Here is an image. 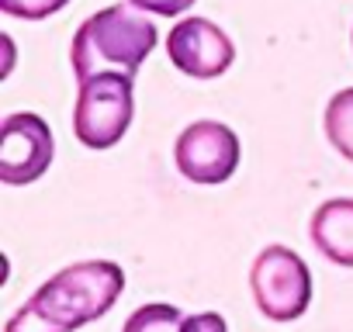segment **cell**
<instances>
[{"label": "cell", "instance_id": "obj_10", "mask_svg": "<svg viewBox=\"0 0 353 332\" xmlns=\"http://www.w3.org/2000/svg\"><path fill=\"white\" fill-rule=\"evenodd\" d=\"M184 318H188V315H184L181 308H176V304L149 301V304L135 308V311L125 318L121 332H181Z\"/></svg>", "mask_w": 353, "mask_h": 332}, {"label": "cell", "instance_id": "obj_13", "mask_svg": "<svg viewBox=\"0 0 353 332\" xmlns=\"http://www.w3.org/2000/svg\"><path fill=\"white\" fill-rule=\"evenodd\" d=\"M181 332H229L225 329V318L219 311H198V315H188Z\"/></svg>", "mask_w": 353, "mask_h": 332}, {"label": "cell", "instance_id": "obj_6", "mask_svg": "<svg viewBox=\"0 0 353 332\" xmlns=\"http://www.w3.org/2000/svg\"><path fill=\"white\" fill-rule=\"evenodd\" d=\"M56 156L52 128L42 114L14 111L0 125V180L8 187L35 184Z\"/></svg>", "mask_w": 353, "mask_h": 332}, {"label": "cell", "instance_id": "obj_8", "mask_svg": "<svg viewBox=\"0 0 353 332\" xmlns=\"http://www.w3.org/2000/svg\"><path fill=\"white\" fill-rule=\"evenodd\" d=\"M312 246L336 267H353V198L322 201L308 225Z\"/></svg>", "mask_w": 353, "mask_h": 332}, {"label": "cell", "instance_id": "obj_2", "mask_svg": "<svg viewBox=\"0 0 353 332\" xmlns=\"http://www.w3.org/2000/svg\"><path fill=\"white\" fill-rule=\"evenodd\" d=\"M156 25L139 14L132 4H114L90 14L70 45V63L77 80H90L97 73H139V66L156 49Z\"/></svg>", "mask_w": 353, "mask_h": 332}, {"label": "cell", "instance_id": "obj_12", "mask_svg": "<svg viewBox=\"0 0 353 332\" xmlns=\"http://www.w3.org/2000/svg\"><path fill=\"white\" fill-rule=\"evenodd\" d=\"M135 11H145V14H159V18H176L184 14L188 8H194V0H128Z\"/></svg>", "mask_w": 353, "mask_h": 332}, {"label": "cell", "instance_id": "obj_5", "mask_svg": "<svg viewBox=\"0 0 353 332\" xmlns=\"http://www.w3.org/2000/svg\"><path fill=\"white\" fill-rule=\"evenodd\" d=\"M239 156H243L239 135L229 125L212 121V118L188 125L176 135V145H173V163L181 170V177L201 187L225 184L236 174Z\"/></svg>", "mask_w": 353, "mask_h": 332}, {"label": "cell", "instance_id": "obj_7", "mask_svg": "<svg viewBox=\"0 0 353 332\" xmlns=\"http://www.w3.org/2000/svg\"><path fill=\"white\" fill-rule=\"evenodd\" d=\"M166 56L191 80H219L236 63V45L215 21L181 18L166 35Z\"/></svg>", "mask_w": 353, "mask_h": 332}, {"label": "cell", "instance_id": "obj_14", "mask_svg": "<svg viewBox=\"0 0 353 332\" xmlns=\"http://www.w3.org/2000/svg\"><path fill=\"white\" fill-rule=\"evenodd\" d=\"M350 42H353V35H350Z\"/></svg>", "mask_w": 353, "mask_h": 332}, {"label": "cell", "instance_id": "obj_11", "mask_svg": "<svg viewBox=\"0 0 353 332\" xmlns=\"http://www.w3.org/2000/svg\"><path fill=\"white\" fill-rule=\"evenodd\" d=\"M66 4L70 0H0V11L8 18H21V21H46Z\"/></svg>", "mask_w": 353, "mask_h": 332}, {"label": "cell", "instance_id": "obj_9", "mask_svg": "<svg viewBox=\"0 0 353 332\" xmlns=\"http://www.w3.org/2000/svg\"><path fill=\"white\" fill-rule=\"evenodd\" d=\"M325 138L329 145L353 163V87L332 94V101L325 104V118H322Z\"/></svg>", "mask_w": 353, "mask_h": 332}, {"label": "cell", "instance_id": "obj_4", "mask_svg": "<svg viewBox=\"0 0 353 332\" xmlns=\"http://www.w3.org/2000/svg\"><path fill=\"white\" fill-rule=\"evenodd\" d=\"M250 294L270 322H294L312 301V273L288 246H267L250 267Z\"/></svg>", "mask_w": 353, "mask_h": 332}, {"label": "cell", "instance_id": "obj_3", "mask_svg": "<svg viewBox=\"0 0 353 332\" xmlns=\"http://www.w3.org/2000/svg\"><path fill=\"white\" fill-rule=\"evenodd\" d=\"M135 118V76L132 73H97L80 80L73 132L87 149H111L125 138Z\"/></svg>", "mask_w": 353, "mask_h": 332}, {"label": "cell", "instance_id": "obj_1", "mask_svg": "<svg viewBox=\"0 0 353 332\" xmlns=\"http://www.w3.org/2000/svg\"><path fill=\"white\" fill-rule=\"evenodd\" d=\"M125 270L111 260H83L49 277L4 325V332H77L114 308Z\"/></svg>", "mask_w": 353, "mask_h": 332}]
</instances>
